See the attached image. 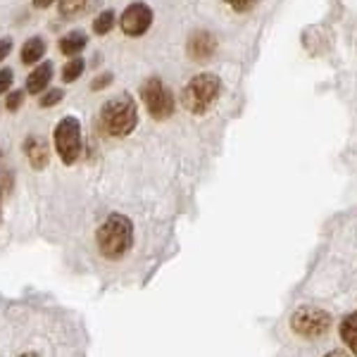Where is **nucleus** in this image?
Wrapping results in <instances>:
<instances>
[{
	"mask_svg": "<svg viewBox=\"0 0 357 357\" xmlns=\"http://www.w3.org/2000/svg\"><path fill=\"white\" fill-rule=\"evenodd\" d=\"M96 245H98V252H100L105 260H112V262L122 260L126 252L131 250V245H134V224H131L129 217L114 212V215H110L98 227Z\"/></svg>",
	"mask_w": 357,
	"mask_h": 357,
	"instance_id": "obj_1",
	"label": "nucleus"
},
{
	"mask_svg": "<svg viewBox=\"0 0 357 357\" xmlns=\"http://www.w3.org/2000/svg\"><path fill=\"white\" fill-rule=\"evenodd\" d=\"M138 124V107L129 93H122L107 100L100 107V126L107 136L124 138L136 129Z\"/></svg>",
	"mask_w": 357,
	"mask_h": 357,
	"instance_id": "obj_2",
	"label": "nucleus"
},
{
	"mask_svg": "<svg viewBox=\"0 0 357 357\" xmlns=\"http://www.w3.org/2000/svg\"><path fill=\"white\" fill-rule=\"evenodd\" d=\"M220 93H222V79L212 72H203V74H195L191 82L183 86L181 102L188 112L205 114L217 102Z\"/></svg>",
	"mask_w": 357,
	"mask_h": 357,
	"instance_id": "obj_3",
	"label": "nucleus"
},
{
	"mask_svg": "<svg viewBox=\"0 0 357 357\" xmlns=\"http://www.w3.org/2000/svg\"><path fill=\"white\" fill-rule=\"evenodd\" d=\"M333 324L331 312L321 307H314V305H301V307L293 310L289 326L291 331L296 333L298 338H307V341H314V338L326 336Z\"/></svg>",
	"mask_w": 357,
	"mask_h": 357,
	"instance_id": "obj_4",
	"label": "nucleus"
},
{
	"mask_svg": "<svg viewBox=\"0 0 357 357\" xmlns=\"http://www.w3.org/2000/svg\"><path fill=\"white\" fill-rule=\"evenodd\" d=\"M141 100L146 102V110L153 119L162 122V119H169L174 114V96L167 89L162 79L151 77L146 79L141 86Z\"/></svg>",
	"mask_w": 357,
	"mask_h": 357,
	"instance_id": "obj_5",
	"label": "nucleus"
},
{
	"mask_svg": "<svg viewBox=\"0 0 357 357\" xmlns=\"http://www.w3.org/2000/svg\"><path fill=\"white\" fill-rule=\"evenodd\" d=\"M55 148L65 165H74L82 155V124L77 117H65L55 126Z\"/></svg>",
	"mask_w": 357,
	"mask_h": 357,
	"instance_id": "obj_6",
	"label": "nucleus"
},
{
	"mask_svg": "<svg viewBox=\"0 0 357 357\" xmlns=\"http://www.w3.org/2000/svg\"><path fill=\"white\" fill-rule=\"evenodd\" d=\"M151 24H153V10L146 3H131L122 13V20H119L122 31L126 36H134V38L143 36L151 29Z\"/></svg>",
	"mask_w": 357,
	"mask_h": 357,
	"instance_id": "obj_7",
	"label": "nucleus"
},
{
	"mask_svg": "<svg viewBox=\"0 0 357 357\" xmlns=\"http://www.w3.org/2000/svg\"><path fill=\"white\" fill-rule=\"evenodd\" d=\"M186 53L193 62H207L212 55L217 53V38L215 33L205 31V29H198L188 36L186 43Z\"/></svg>",
	"mask_w": 357,
	"mask_h": 357,
	"instance_id": "obj_8",
	"label": "nucleus"
},
{
	"mask_svg": "<svg viewBox=\"0 0 357 357\" xmlns=\"http://www.w3.org/2000/svg\"><path fill=\"white\" fill-rule=\"evenodd\" d=\"M24 155H26L29 165H31L33 169H43V167L50 162L48 141L41 136H29L24 141Z\"/></svg>",
	"mask_w": 357,
	"mask_h": 357,
	"instance_id": "obj_9",
	"label": "nucleus"
},
{
	"mask_svg": "<svg viewBox=\"0 0 357 357\" xmlns=\"http://www.w3.org/2000/svg\"><path fill=\"white\" fill-rule=\"evenodd\" d=\"M50 79H53V65H50V62H41V65L26 77V91L31 96L43 93L50 86Z\"/></svg>",
	"mask_w": 357,
	"mask_h": 357,
	"instance_id": "obj_10",
	"label": "nucleus"
},
{
	"mask_svg": "<svg viewBox=\"0 0 357 357\" xmlns=\"http://www.w3.org/2000/svg\"><path fill=\"white\" fill-rule=\"evenodd\" d=\"M338 336L350 350V355L357 357V312H348L338 324Z\"/></svg>",
	"mask_w": 357,
	"mask_h": 357,
	"instance_id": "obj_11",
	"label": "nucleus"
},
{
	"mask_svg": "<svg viewBox=\"0 0 357 357\" xmlns=\"http://www.w3.org/2000/svg\"><path fill=\"white\" fill-rule=\"evenodd\" d=\"M86 41H89V38H86L84 31H69L60 38V50L67 57H77L86 48Z\"/></svg>",
	"mask_w": 357,
	"mask_h": 357,
	"instance_id": "obj_12",
	"label": "nucleus"
},
{
	"mask_svg": "<svg viewBox=\"0 0 357 357\" xmlns=\"http://www.w3.org/2000/svg\"><path fill=\"white\" fill-rule=\"evenodd\" d=\"M43 55H45V41L41 36L29 38L24 43V48H22V62H24V65H36Z\"/></svg>",
	"mask_w": 357,
	"mask_h": 357,
	"instance_id": "obj_13",
	"label": "nucleus"
},
{
	"mask_svg": "<svg viewBox=\"0 0 357 357\" xmlns=\"http://www.w3.org/2000/svg\"><path fill=\"white\" fill-rule=\"evenodd\" d=\"M84 69H86V62L82 60V57H72V60L62 67V82H65V84L77 82V79L84 74Z\"/></svg>",
	"mask_w": 357,
	"mask_h": 357,
	"instance_id": "obj_14",
	"label": "nucleus"
},
{
	"mask_svg": "<svg viewBox=\"0 0 357 357\" xmlns=\"http://www.w3.org/2000/svg\"><path fill=\"white\" fill-rule=\"evenodd\" d=\"M114 20H117V17H114L112 10H102L93 22V31L98 36H105V33H110L114 29Z\"/></svg>",
	"mask_w": 357,
	"mask_h": 357,
	"instance_id": "obj_15",
	"label": "nucleus"
},
{
	"mask_svg": "<svg viewBox=\"0 0 357 357\" xmlns=\"http://www.w3.org/2000/svg\"><path fill=\"white\" fill-rule=\"evenodd\" d=\"M86 3H89V0H60L57 10H60L62 17H77L86 8Z\"/></svg>",
	"mask_w": 357,
	"mask_h": 357,
	"instance_id": "obj_16",
	"label": "nucleus"
},
{
	"mask_svg": "<svg viewBox=\"0 0 357 357\" xmlns=\"http://www.w3.org/2000/svg\"><path fill=\"white\" fill-rule=\"evenodd\" d=\"M22 102H24V91H10L8 100H5V107H8L10 112H17L22 107Z\"/></svg>",
	"mask_w": 357,
	"mask_h": 357,
	"instance_id": "obj_17",
	"label": "nucleus"
},
{
	"mask_svg": "<svg viewBox=\"0 0 357 357\" xmlns=\"http://www.w3.org/2000/svg\"><path fill=\"white\" fill-rule=\"evenodd\" d=\"M65 98V91L62 89H50L48 93H45L43 98H41V107H53V105H57V102Z\"/></svg>",
	"mask_w": 357,
	"mask_h": 357,
	"instance_id": "obj_18",
	"label": "nucleus"
},
{
	"mask_svg": "<svg viewBox=\"0 0 357 357\" xmlns=\"http://www.w3.org/2000/svg\"><path fill=\"white\" fill-rule=\"evenodd\" d=\"M224 3H227L231 10H236V13H248V10L255 8L257 0H224Z\"/></svg>",
	"mask_w": 357,
	"mask_h": 357,
	"instance_id": "obj_19",
	"label": "nucleus"
},
{
	"mask_svg": "<svg viewBox=\"0 0 357 357\" xmlns=\"http://www.w3.org/2000/svg\"><path fill=\"white\" fill-rule=\"evenodd\" d=\"M13 79H15L13 69H0V93H8L10 86H13Z\"/></svg>",
	"mask_w": 357,
	"mask_h": 357,
	"instance_id": "obj_20",
	"label": "nucleus"
},
{
	"mask_svg": "<svg viewBox=\"0 0 357 357\" xmlns=\"http://www.w3.org/2000/svg\"><path fill=\"white\" fill-rule=\"evenodd\" d=\"M110 84H112V74H100V77H96V82L91 84V89L102 91V89H107Z\"/></svg>",
	"mask_w": 357,
	"mask_h": 357,
	"instance_id": "obj_21",
	"label": "nucleus"
},
{
	"mask_svg": "<svg viewBox=\"0 0 357 357\" xmlns=\"http://www.w3.org/2000/svg\"><path fill=\"white\" fill-rule=\"evenodd\" d=\"M10 50H13V41L10 38H0V62L10 55Z\"/></svg>",
	"mask_w": 357,
	"mask_h": 357,
	"instance_id": "obj_22",
	"label": "nucleus"
},
{
	"mask_svg": "<svg viewBox=\"0 0 357 357\" xmlns=\"http://www.w3.org/2000/svg\"><path fill=\"white\" fill-rule=\"evenodd\" d=\"M324 357H350V353L348 350H329Z\"/></svg>",
	"mask_w": 357,
	"mask_h": 357,
	"instance_id": "obj_23",
	"label": "nucleus"
},
{
	"mask_svg": "<svg viewBox=\"0 0 357 357\" xmlns=\"http://www.w3.org/2000/svg\"><path fill=\"white\" fill-rule=\"evenodd\" d=\"M50 3H55V0H33V5H36V8H48Z\"/></svg>",
	"mask_w": 357,
	"mask_h": 357,
	"instance_id": "obj_24",
	"label": "nucleus"
},
{
	"mask_svg": "<svg viewBox=\"0 0 357 357\" xmlns=\"http://www.w3.org/2000/svg\"><path fill=\"white\" fill-rule=\"evenodd\" d=\"M22 357H38V355H33V353H24V355H22Z\"/></svg>",
	"mask_w": 357,
	"mask_h": 357,
	"instance_id": "obj_25",
	"label": "nucleus"
},
{
	"mask_svg": "<svg viewBox=\"0 0 357 357\" xmlns=\"http://www.w3.org/2000/svg\"><path fill=\"white\" fill-rule=\"evenodd\" d=\"M0 193H3V191H0Z\"/></svg>",
	"mask_w": 357,
	"mask_h": 357,
	"instance_id": "obj_26",
	"label": "nucleus"
}]
</instances>
